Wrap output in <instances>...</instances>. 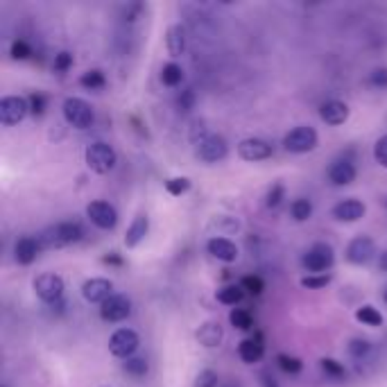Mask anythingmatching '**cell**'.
Listing matches in <instances>:
<instances>
[{
    "mask_svg": "<svg viewBox=\"0 0 387 387\" xmlns=\"http://www.w3.org/2000/svg\"><path fill=\"white\" fill-rule=\"evenodd\" d=\"M383 301H385V306H387V285L383 288Z\"/></svg>",
    "mask_w": 387,
    "mask_h": 387,
    "instance_id": "48",
    "label": "cell"
},
{
    "mask_svg": "<svg viewBox=\"0 0 387 387\" xmlns=\"http://www.w3.org/2000/svg\"><path fill=\"white\" fill-rule=\"evenodd\" d=\"M320 118L331 127L344 125L349 120V107L342 100H326L320 105Z\"/></svg>",
    "mask_w": 387,
    "mask_h": 387,
    "instance_id": "16",
    "label": "cell"
},
{
    "mask_svg": "<svg viewBox=\"0 0 387 387\" xmlns=\"http://www.w3.org/2000/svg\"><path fill=\"white\" fill-rule=\"evenodd\" d=\"M218 301L220 303H224V306H236V303H240L242 301V297H244V290H242V285H224V288H220L218 290Z\"/></svg>",
    "mask_w": 387,
    "mask_h": 387,
    "instance_id": "27",
    "label": "cell"
},
{
    "mask_svg": "<svg viewBox=\"0 0 387 387\" xmlns=\"http://www.w3.org/2000/svg\"><path fill=\"white\" fill-rule=\"evenodd\" d=\"M385 206H387V199H385Z\"/></svg>",
    "mask_w": 387,
    "mask_h": 387,
    "instance_id": "49",
    "label": "cell"
},
{
    "mask_svg": "<svg viewBox=\"0 0 387 387\" xmlns=\"http://www.w3.org/2000/svg\"><path fill=\"white\" fill-rule=\"evenodd\" d=\"M206 249L213 258H218L222 263H233L238 258V247H236V242H231L229 238H224V236H213L209 238L206 242Z\"/></svg>",
    "mask_w": 387,
    "mask_h": 387,
    "instance_id": "17",
    "label": "cell"
},
{
    "mask_svg": "<svg viewBox=\"0 0 387 387\" xmlns=\"http://www.w3.org/2000/svg\"><path fill=\"white\" fill-rule=\"evenodd\" d=\"M70 66H73V55H70L68 50H61L59 55H55L53 68L57 73H66V70H70Z\"/></svg>",
    "mask_w": 387,
    "mask_h": 387,
    "instance_id": "41",
    "label": "cell"
},
{
    "mask_svg": "<svg viewBox=\"0 0 387 387\" xmlns=\"http://www.w3.org/2000/svg\"><path fill=\"white\" fill-rule=\"evenodd\" d=\"M229 145L220 134H206L202 140H197V159L204 163H218L227 159Z\"/></svg>",
    "mask_w": 387,
    "mask_h": 387,
    "instance_id": "10",
    "label": "cell"
},
{
    "mask_svg": "<svg viewBox=\"0 0 387 387\" xmlns=\"http://www.w3.org/2000/svg\"><path fill=\"white\" fill-rule=\"evenodd\" d=\"M161 81L170 88L179 86L183 81V68L177 64V61H168V64L161 68Z\"/></svg>",
    "mask_w": 387,
    "mask_h": 387,
    "instance_id": "25",
    "label": "cell"
},
{
    "mask_svg": "<svg viewBox=\"0 0 387 387\" xmlns=\"http://www.w3.org/2000/svg\"><path fill=\"white\" fill-rule=\"evenodd\" d=\"M374 159L381 168L387 170V134L374 143Z\"/></svg>",
    "mask_w": 387,
    "mask_h": 387,
    "instance_id": "40",
    "label": "cell"
},
{
    "mask_svg": "<svg viewBox=\"0 0 387 387\" xmlns=\"http://www.w3.org/2000/svg\"><path fill=\"white\" fill-rule=\"evenodd\" d=\"M283 199H285V186L283 183H274V186L268 190V195H265V204H268L270 209H277Z\"/></svg>",
    "mask_w": 387,
    "mask_h": 387,
    "instance_id": "36",
    "label": "cell"
},
{
    "mask_svg": "<svg viewBox=\"0 0 387 387\" xmlns=\"http://www.w3.org/2000/svg\"><path fill=\"white\" fill-rule=\"evenodd\" d=\"M365 213H367L365 202L355 199V197L342 199V202H338V204H335V206H333V218L338 220V222H346V224L362 220V218H365Z\"/></svg>",
    "mask_w": 387,
    "mask_h": 387,
    "instance_id": "15",
    "label": "cell"
},
{
    "mask_svg": "<svg viewBox=\"0 0 387 387\" xmlns=\"http://www.w3.org/2000/svg\"><path fill=\"white\" fill-rule=\"evenodd\" d=\"M131 315V301L127 294H111V297L100 306V317L109 324L125 322Z\"/></svg>",
    "mask_w": 387,
    "mask_h": 387,
    "instance_id": "11",
    "label": "cell"
},
{
    "mask_svg": "<svg viewBox=\"0 0 387 387\" xmlns=\"http://www.w3.org/2000/svg\"><path fill=\"white\" fill-rule=\"evenodd\" d=\"M32 290L44 303L55 306L64 297V279L55 272H44L32 281Z\"/></svg>",
    "mask_w": 387,
    "mask_h": 387,
    "instance_id": "6",
    "label": "cell"
},
{
    "mask_svg": "<svg viewBox=\"0 0 387 387\" xmlns=\"http://www.w3.org/2000/svg\"><path fill=\"white\" fill-rule=\"evenodd\" d=\"M231 387H236V385H231Z\"/></svg>",
    "mask_w": 387,
    "mask_h": 387,
    "instance_id": "50",
    "label": "cell"
},
{
    "mask_svg": "<svg viewBox=\"0 0 387 387\" xmlns=\"http://www.w3.org/2000/svg\"><path fill=\"white\" fill-rule=\"evenodd\" d=\"M86 218L93 222L98 229L111 231V229H116V224H118V211L111 206L109 202L96 199V202L86 204Z\"/></svg>",
    "mask_w": 387,
    "mask_h": 387,
    "instance_id": "9",
    "label": "cell"
},
{
    "mask_svg": "<svg viewBox=\"0 0 387 387\" xmlns=\"http://www.w3.org/2000/svg\"><path fill=\"white\" fill-rule=\"evenodd\" d=\"M166 190L172 197H181L190 190V179L188 177H170L166 179Z\"/></svg>",
    "mask_w": 387,
    "mask_h": 387,
    "instance_id": "31",
    "label": "cell"
},
{
    "mask_svg": "<svg viewBox=\"0 0 387 387\" xmlns=\"http://www.w3.org/2000/svg\"><path fill=\"white\" fill-rule=\"evenodd\" d=\"M147 231H150V218L145 216V213H138V216L131 220L127 231H125V247L127 249L138 247V244L145 240Z\"/></svg>",
    "mask_w": 387,
    "mask_h": 387,
    "instance_id": "20",
    "label": "cell"
},
{
    "mask_svg": "<svg viewBox=\"0 0 387 387\" xmlns=\"http://www.w3.org/2000/svg\"><path fill=\"white\" fill-rule=\"evenodd\" d=\"M320 367H322V372L326 376H331V379H344V376H346L344 365L340 360H335V358H322Z\"/></svg>",
    "mask_w": 387,
    "mask_h": 387,
    "instance_id": "33",
    "label": "cell"
},
{
    "mask_svg": "<svg viewBox=\"0 0 387 387\" xmlns=\"http://www.w3.org/2000/svg\"><path fill=\"white\" fill-rule=\"evenodd\" d=\"M195 338L202 346H206V349H216L224 338V331H222L220 322H204V324H199Z\"/></svg>",
    "mask_w": 387,
    "mask_h": 387,
    "instance_id": "22",
    "label": "cell"
},
{
    "mask_svg": "<svg viewBox=\"0 0 387 387\" xmlns=\"http://www.w3.org/2000/svg\"><path fill=\"white\" fill-rule=\"evenodd\" d=\"M238 157L242 161H249V163H256V161H265L272 157V145L268 140L256 138V136H249V138H242L238 143Z\"/></svg>",
    "mask_w": 387,
    "mask_h": 387,
    "instance_id": "13",
    "label": "cell"
},
{
    "mask_svg": "<svg viewBox=\"0 0 387 387\" xmlns=\"http://www.w3.org/2000/svg\"><path fill=\"white\" fill-rule=\"evenodd\" d=\"M263 385L265 387H279L277 383H274V379H270V376H265V374H263Z\"/></svg>",
    "mask_w": 387,
    "mask_h": 387,
    "instance_id": "47",
    "label": "cell"
},
{
    "mask_svg": "<svg viewBox=\"0 0 387 387\" xmlns=\"http://www.w3.org/2000/svg\"><path fill=\"white\" fill-rule=\"evenodd\" d=\"M290 216H292L294 222H306V220H310V216H313V202L306 199V197L294 199V202L290 204Z\"/></svg>",
    "mask_w": 387,
    "mask_h": 387,
    "instance_id": "28",
    "label": "cell"
},
{
    "mask_svg": "<svg viewBox=\"0 0 387 387\" xmlns=\"http://www.w3.org/2000/svg\"><path fill=\"white\" fill-rule=\"evenodd\" d=\"M369 351H372V344H369V340L353 338V340L349 342V353H351V358H355V360L365 358V355L369 353Z\"/></svg>",
    "mask_w": 387,
    "mask_h": 387,
    "instance_id": "35",
    "label": "cell"
},
{
    "mask_svg": "<svg viewBox=\"0 0 387 387\" xmlns=\"http://www.w3.org/2000/svg\"><path fill=\"white\" fill-rule=\"evenodd\" d=\"M81 238H84V229H81L79 222H59L41 233L39 242L41 247L46 249H61V247H68V244L79 242Z\"/></svg>",
    "mask_w": 387,
    "mask_h": 387,
    "instance_id": "1",
    "label": "cell"
},
{
    "mask_svg": "<svg viewBox=\"0 0 387 387\" xmlns=\"http://www.w3.org/2000/svg\"><path fill=\"white\" fill-rule=\"evenodd\" d=\"M317 143H320L317 131L310 125H299L283 136V150L290 152V155H308V152L317 147Z\"/></svg>",
    "mask_w": 387,
    "mask_h": 387,
    "instance_id": "4",
    "label": "cell"
},
{
    "mask_svg": "<svg viewBox=\"0 0 387 387\" xmlns=\"http://www.w3.org/2000/svg\"><path fill=\"white\" fill-rule=\"evenodd\" d=\"M376 256V242L372 236H355L349 244H346V261L351 265H367Z\"/></svg>",
    "mask_w": 387,
    "mask_h": 387,
    "instance_id": "12",
    "label": "cell"
},
{
    "mask_svg": "<svg viewBox=\"0 0 387 387\" xmlns=\"http://www.w3.org/2000/svg\"><path fill=\"white\" fill-rule=\"evenodd\" d=\"M240 285H242V290H247L249 294H261L265 290V283L261 277H244Z\"/></svg>",
    "mask_w": 387,
    "mask_h": 387,
    "instance_id": "42",
    "label": "cell"
},
{
    "mask_svg": "<svg viewBox=\"0 0 387 387\" xmlns=\"http://www.w3.org/2000/svg\"><path fill=\"white\" fill-rule=\"evenodd\" d=\"M369 81L374 86H381V88H387V68L381 66V68H376L374 73L369 75Z\"/></svg>",
    "mask_w": 387,
    "mask_h": 387,
    "instance_id": "44",
    "label": "cell"
},
{
    "mask_svg": "<svg viewBox=\"0 0 387 387\" xmlns=\"http://www.w3.org/2000/svg\"><path fill=\"white\" fill-rule=\"evenodd\" d=\"M277 365L281 367V372L290 374V376H297L303 369V362L297 355H290V353H279L277 355Z\"/></svg>",
    "mask_w": 387,
    "mask_h": 387,
    "instance_id": "30",
    "label": "cell"
},
{
    "mask_svg": "<svg viewBox=\"0 0 387 387\" xmlns=\"http://www.w3.org/2000/svg\"><path fill=\"white\" fill-rule=\"evenodd\" d=\"M186 41H188L186 27L179 25V23L177 25H170L168 32H166V50H168V55L172 59L181 57L183 53H186Z\"/></svg>",
    "mask_w": 387,
    "mask_h": 387,
    "instance_id": "21",
    "label": "cell"
},
{
    "mask_svg": "<svg viewBox=\"0 0 387 387\" xmlns=\"http://www.w3.org/2000/svg\"><path fill=\"white\" fill-rule=\"evenodd\" d=\"M61 114L73 129H88L96 120L93 109L84 98H66L61 105Z\"/></svg>",
    "mask_w": 387,
    "mask_h": 387,
    "instance_id": "3",
    "label": "cell"
},
{
    "mask_svg": "<svg viewBox=\"0 0 387 387\" xmlns=\"http://www.w3.org/2000/svg\"><path fill=\"white\" fill-rule=\"evenodd\" d=\"M379 268H381V272H387V249L381 254V258H379Z\"/></svg>",
    "mask_w": 387,
    "mask_h": 387,
    "instance_id": "46",
    "label": "cell"
},
{
    "mask_svg": "<svg viewBox=\"0 0 387 387\" xmlns=\"http://www.w3.org/2000/svg\"><path fill=\"white\" fill-rule=\"evenodd\" d=\"M122 369H125V374L134 376V379H143V376L147 374V360L145 358H129L122 362Z\"/></svg>",
    "mask_w": 387,
    "mask_h": 387,
    "instance_id": "32",
    "label": "cell"
},
{
    "mask_svg": "<svg viewBox=\"0 0 387 387\" xmlns=\"http://www.w3.org/2000/svg\"><path fill=\"white\" fill-rule=\"evenodd\" d=\"M265 353V344L261 338H244L238 344V355L244 365H254V362H261Z\"/></svg>",
    "mask_w": 387,
    "mask_h": 387,
    "instance_id": "23",
    "label": "cell"
},
{
    "mask_svg": "<svg viewBox=\"0 0 387 387\" xmlns=\"http://www.w3.org/2000/svg\"><path fill=\"white\" fill-rule=\"evenodd\" d=\"M39 251H41L39 238L23 236V238H18L16 244H14V261L18 265H32L39 256Z\"/></svg>",
    "mask_w": 387,
    "mask_h": 387,
    "instance_id": "19",
    "label": "cell"
},
{
    "mask_svg": "<svg viewBox=\"0 0 387 387\" xmlns=\"http://www.w3.org/2000/svg\"><path fill=\"white\" fill-rule=\"evenodd\" d=\"M335 263L333 247L326 242H315L313 247L301 256V265L308 274H326Z\"/></svg>",
    "mask_w": 387,
    "mask_h": 387,
    "instance_id": "5",
    "label": "cell"
},
{
    "mask_svg": "<svg viewBox=\"0 0 387 387\" xmlns=\"http://www.w3.org/2000/svg\"><path fill=\"white\" fill-rule=\"evenodd\" d=\"M84 163L88 166L91 172H96V175H109V172L116 168L118 155H116V150L109 145V143L96 140V143H91V145H86Z\"/></svg>",
    "mask_w": 387,
    "mask_h": 387,
    "instance_id": "2",
    "label": "cell"
},
{
    "mask_svg": "<svg viewBox=\"0 0 387 387\" xmlns=\"http://www.w3.org/2000/svg\"><path fill=\"white\" fill-rule=\"evenodd\" d=\"M9 55H12V59L23 61V59H27L29 55H32V48L27 46V41L16 39L14 44H12V48H9Z\"/></svg>",
    "mask_w": 387,
    "mask_h": 387,
    "instance_id": "39",
    "label": "cell"
},
{
    "mask_svg": "<svg viewBox=\"0 0 387 387\" xmlns=\"http://www.w3.org/2000/svg\"><path fill=\"white\" fill-rule=\"evenodd\" d=\"M79 84L88 91H100V88L107 86V77L100 68H91V70H86V73H81Z\"/></svg>",
    "mask_w": 387,
    "mask_h": 387,
    "instance_id": "26",
    "label": "cell"
},
{
    "mask_svg": "<svg viewBox=\"0 0 387 387\" xmlns=\"http://www.w3.org/2000/svg\"><path fill=\"white\" fill-rule=\"evenodd\" d=\"M111 294H114V283L105 277H96V279H88L81 285V297L88 303H105Z\"/></svg>",
    "mask_w": 387,
    "mask_h": 387,
    "instance_id": "14",
    "label": "cell"
},
{
    "mask_svg": "<svg viewBox=\"0 0 387 387\" xmlns=\"http://www.w3.org/2000/svg\"><path fill=\"white\" fill-rule=\"evenodd\" d=\"M102 263H107V265H122V258L118 256L116 251H111L109 256H105V258H102Z\"/></svg>",
    "mask_w": 387,
    "mask_h": 387,
    "instance_id": "45",
    "label": "cell"
},
{
    "mask_svg": "<svg viewBox=\"0 0 387 387\" xmlns=\"http://www.w3.org/2000/svg\"><path fill=\"white\" fill-rule=\"evenodd\" d=\"M229 322L233 329H238V331H251L254 329V317H251V313L249 310H244V308H233L229 313Z\"/></svg>",
    "mask_w": 387,
    "mask_h": 387,
    "instance_id": "29",
    "label": "cell"
},
{
    "mask_svg": "<svg viewBox=\"0 0 387 387\" xmlns=\"http://www.w3.org/2000/svg\"><path fill=\"white\" fill-rule=\"evenodd\" d=\"M355 166L349 161V159H338L331 163L329 168V181L333 183V186H349V183L355 181Z\"/></svg>",
    "mask_w": 387,
    "mask_h": 387,
    "instance_id": "18",
    "label": "cell"
},
{
    "mask_svg": "<svg viewBox=\"0 0 387 387\" xmlns=\"http://www.w3.org/2000/svg\"><path fill=\"white\" fill-rule=\"evenodd\" d=\"M195 100H197V98H195V91H192V88H186V91H181L177 105H179L181 111H190L192 107H195Z\"/></svg>",
    "mask_w": 387,
    "mask_h": 387,
    "instance_id": "43",
    "label": "cell"
},
{
    "mask_svg": "<svg viewBox=\"0 0 387 387\" xmlns=\"http://www.w3.org/2000/svg\"><path fill=\"white\" fill-rule=\"evenodd\" d=\"M27 102H29V114L32 116H44V111H46V107H48V100H46V96L44 93H32L27 98Z\"/></svg>",
    "mask_w": 387,
    "mask_h": 387,
    "instance_id": "37",
    "label": "cell"
},
{
    "mask_svg": "<svg viewBox=\"0 0 387 387\" xmlns=\"http://www.w3.org/2000/svg\"><path fill=\"white\" fill-rule=\"evenodd\" d=\"M138 346H140V338H138V333L131 329H118L111 333V338H109L111 355H116V358H122V360L134 358Z\"/></svg>",
    "mask_w": 387,
    "mask_h": 387,
    "instance_id": "7",
    "label": "cell"
},
{
    "mask_svg": "<svg viewBox=\"0 0 387 387\" xmlns=\"http://www.w3.org/2000/svg\"><path fill=\"white\" fill-rule=\"evenodd\" d=\"M355 320H358L360 324H365V326H372V329H379V326L383 324V315H381L379 308H376V306L365 303V306H360L358 310H355Z\"/></svg>",
    "mask_w": 387,
    "mask_h": 387,
    "instance_id": "24",
    "label": "cell"
},
{
    "mask_svg": "<svg viewBox=\"0 0 387 387\" xmlns=\"http://www.w3.org/2000/svg\"><path fill=\"white\" fill-rule=\"evenodd\" d=\"M192 387H218V374L213 369H202L195 376V383H192Z\"/></svg>",
    "mask_w": 387,
    "mask_h": 387,
    "instance_id": "38",
    "label": "cell"
},
{
    "mask_svg": "<svg viewBox=\"0 0 387 387\" xmlns=\"http://www.w3.org/2000/svg\"><path fill=\"white\" fill-rule=\"evenodd\" d=\"M29 114V102L27 98L20 96H5L0 100V122L5 127H14L18 122H23Z\"/></svg>",
    "mask_w": 387,
    "mask_h": 387,
    "instance_id": "8",
    "label": "cell"
},
{
    "mask_svg": "<svg viewBox=\"0 0 387 387\" xmlns=\"http://www.w3.org/2000/svg\"><path fill=\"white\" fill-rule=\"evenodd\" d=\"M329 283H331V274H308V277L301 279V288L320 290V288H326Z\"/></svg>",
    "mask_w": 387,
    "mask_h": 387,
    "instance_id": "34",
    "label": "cell"
}]
</instances>
